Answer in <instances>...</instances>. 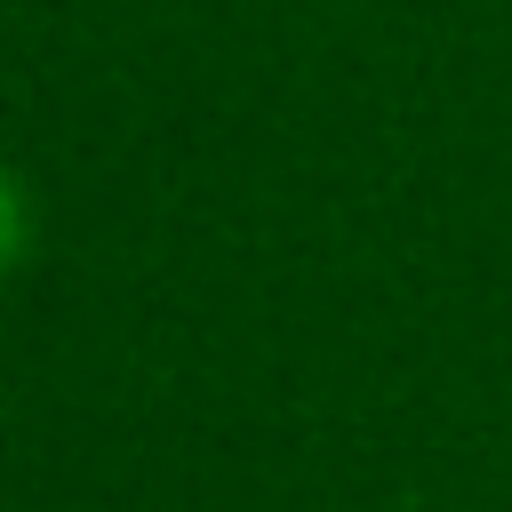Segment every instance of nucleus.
<instances>
[{"label": "nucleus", "mask_w": 512, "mask_h": 512, "mask_svg": "<svg viewBox=\"0 0 512 512\" xmlns=\"http://www.w3.org/2000/svg\"><path fill=\"white\" fill-rule=\"evenodd\" d=\"M24 256H32V192H24V176L0 160V280H8Z\"/></svg>", "instance_id": "1"}]
</instances>
